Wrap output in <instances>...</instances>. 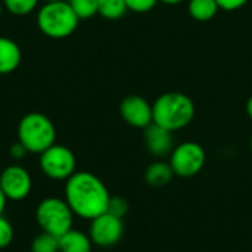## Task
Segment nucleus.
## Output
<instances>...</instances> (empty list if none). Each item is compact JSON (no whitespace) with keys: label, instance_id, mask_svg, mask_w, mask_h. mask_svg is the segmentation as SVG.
Returning <instances> with one entry per match:
<instances>
[{"label":"nucleus","instance_id":"obj_1","mask_svg":"<svg viewBox=\"0 0 252 252\" xmlns=\"http://www.w3.org/2000/svg\"><path fill=\"white\" fill-rule=\"evenodd\" d=\"M109 192L105 183L89 171H75L63 188V199L72 210L75 217L93 220L106 213Z\"/></svg>","mask_w":252,"mask_h":252},{"label":"nucleus","instance_id":"obj_2","mask_svg":"<svg viewBox=\"0 0 252 252\" xmlns=\"http://www.w3.org/2000/svg\"><path fill=\"white\" fill-rule=\"evenodd\" d=\"M154 123L173 131L182 130L195 118L193 100L180 92H167L152 103Z\"/></svg>","mask_w":252,"mask_h":252},{"label":"nucleus","instance_id":"obj_3","mask_svg":"<svg viewBox=\"0 0 252 252\" xmlns=\"http://www.w3.org/2000/svg\"><path fill=\"white\" fill-rule=\"evenodd\" d=\"M16 137L28 154L40 155L56 143V128L47 115L30 112L21 118L16 128Z\"/></svg>","mask_w":252,"mask_h":252},{"label":"nucleus","instance_id":"obj_4","mask_svg":"<svg viewBox=\"0 0 252 252\" xmlns=\"http://www.w3.org/2000/svg\"><path fill=\"white\" fill-rule=\"evenodd\" d=\"M37 27L38 30L49 38L53 40H63L72 35L78 27V16L71 9L69 3L65 1H55V3H44L37 10Z\"/></svg>","mask_w":252,"mask_h":252},{"label":"nucleus","instance_id":"obj_5","mask_svg":"<svg viewBox=\"0 0 252 252\" xmlns=\"http://www.w3.org/2000/svg\"><path fill=\"white\" fill-rule=\"evenodd\" d=\"M74 217L66 201L58 196L44 198L35 208V220L41 232L58 238L72 229Z\"/></svg>","mask_w":252,"mask_h":252},{"label":"nucleus","instance_id":"obj_6","mask_svg":"<svg viewBox=\"0 0 252 252\" xmlns=\"http://www.w3.org/2000/svg\"><path fill=\"white\" fill-rule=\"evenodd\" d=\"M38 167L50 180L66 182L75 173L77 159L69 148L55 143L40 154Z\"/></svg>","mask_w":252,"mask_h":252},{"label":"nucleus","instance_id":"obj_7","mask_svg":"<svg viewBox=\"0 0 252 252\" xmlns=\"http://www.w3.org/2000/svg\"><path fill=\"white\" fill-rule=\"evenodd\" d=\"M207 155L204 148L196 142H183L170 154V165L176 176L193 177L205 165Z\"/></svg>","mask_w":252,"mask_h":252},{"label":"nucleus","instance_id":"obj_8","mask_svg":"<svg viewBox=\"0 0 252 252\" xmlns=\"http://www.w3.org/2000/svg\"><path fill=\"white\" fill-rule=\"evenodd\" d=\"M0 189L7 201H24L32 190V177L25 167L10 164L0 173Z\"/></svg>","mask_w":252,"mask_h":252},{"label":"nucleus","instance_id":"obj_9","mask_svg":"<svg viewBox=\"0 0 252 252\" xmlns=\"http://www.w3.org/2000/svg\"><path fill=\"white\" fill-rule=\"evenodd\" d=\"M124 233V223L123 219H118L109 213H103L96 219L90 220L89 236L93 245L109 248L120 242Z\"/></svg>","mask_w":252,"mask_h":252},{"label":"nucleus","instance_id":"obj_10","mask_svg":"<svg viewBox=\"0 0 252 252\" xmlns=\"http://www.w3.org/2000/svg\"><path fill=\"white\" fill-rule=\"evenodd\" d=\"M120 114L123 120L136 128H146L154 123L152 105L139 94H130L123 99L120 105Z\"/></svg>","mask_w":252,"mask_h":252},{"label":"nucleus","instance_id":"obj_11","mask_svg":"<svg viewBox=\"0 0 252 252\" xmlns=\"http://www.w3.org/2000/svg\"><path fill=\"white\" fill-rule=\"evenodd\" d=\"M145 146L154 157H167L174 149L173 133L155 123L145 128Z\"/></svg>","mask_w":252,"mask_h":252},{"label":"nucleus","instance_id":"obj_12","mask_svg":"<svg viewBox=\"0 0 252 252\" xmlns=\"http://www.w3.org/2000/svg\"><path fill=\"white\" fill-rule=\"evenodd\" d=\"M22 62V50L19 44L4 35H0V75L15 72Z\"/></svg>","mask_w":252,"mask_h":252},{"label":"nucleus","instance_id":"obj_13","mask_svg":"<svg viewBox=\"0 0 252 252\" xmlns=\"http://www.w3.org/2000/svg\"><path fill=\"white\" fill-rule=\"evenodd\" d=\"M93 242L89 233L71 229L59 236V252H92Z\"/></svg>","mask_w":252,"mask_h":252},{"label":"nucleus","instance_id":"obj_14","mask_svg":"<svg viewBox=\"0 0 252 252\" xmlns=\"http://www.w3.org/2000/svg\"><path fill=\"white\" fill-rule=\"evenodd\" d=\"M173 176H174V171L170 162H164V161L152 162L145 171V180L152 188H162L168 185Z\"/></svg>","mask_w":252,"mask_h":252},{"label":"nucleus","instance_id":"obj_15","mask_svg":"<svg viewBox=\"0 0 252 252\" xmlns=\"http://www.w3.org/2000/svg\"><path fill=\"white\" fill-rule=\"evenodd\" d=\"M220 10L216 0H189L188 3V12L189 15L201 22L213 19L217 12Z\"/></svg>","mask_w":252,"mask_h":252},{"label":"nucleus","instance_id":"obj_16","mask_svg":"<svg viewBox=\"0 0 252 252\" xmlns=\"http://www.w3.org/2000/svg\"><path fill=\"white\" fill-rule=\"evenodd\" d=\"M127 10L126 0H97V15L105 19H120Z\"/></svg>","mask_w":252,"mask_h":252},{"label":"nucleus","instance_id":"obj_17","mask_svg":"<svg viewBox=\"0 0 252 252\" xmlns=\"http://www.w3.org/2000/svg\"><path fill=\"white\" fill-rule=\"evenodd\" d=\"M30 252H59V238L41 232L31 241Z\"/></svg>","mask_w":252,"mask_h":252},{"label":"nucleus","instance_id":"obj_18","mask_svg":"<svg viewBox=\"0 0 252 252\" xmlns=\"http://www.w3.org/2000/svg\"><path fill=\"white\" fill-rule=\"evenodd\" d=\"M3 6L7 12H10L15 16H27L32 13L40 0H1Z\"/></svg>","mask_w":252,"mask_h":252},{"label":"nucleus","instance_id":"obj_19","mask_svg":"<svg viewBox=\"0 0 252 252\" xmlns=\"http://www.w3.org/2000/svg\"><path fill=\"white\" fill-rule=\"evenodd\" d=\"M78 19H90L97 15V0H66Z\"/></svg>","mask_w":252,"mask_h":252},{"label":"nucleus","instance_id":"obj_20","mask_svg":"<svg viewBox=\"0 0 252 252\" xmlns=\"http://www.w3.org/2000/svg\"><path fill=\"white\" fill-rule=\"evenodd\" d=\"M106 213H109L118 219H124L126 214L128 213V202L121 196H111L109 202H108Z\"/></svg>","mask_w":252,"mask_h":252},{"label":"nucleus","instance_id":"obj_21","mask_svg":"<svg viewBox=\"0 0 252 252\" xmlns=\"http://www.w3.org/2000/svg\"><path fill=\"white\" fill-rule=\"evenodd\" d=\"M13 235L15 230L12 223L4 216H0V250H4L12 244Z\"/></svg>","mask_w":252,"mask_h":252},{"label":"nucleus","instance_id":"obj_22","mask_svg":"<svg viewBox=\"0 0 252 252\" xmlns=\"http://www.w3.org/2000/svg\"><path fill=\"white\" fill-rule=\"evenodd\" d=\"M159 0H126L127 9L136 13H146L155 7Z\"/></svg>","mask_w":252,"mask_h":252},{"label":"nucleus","instance_id":"obj_23","mask_svg":"<svg viewBox=\"0 0 252 252\" xmlns=\"http://www.w3.org/2000/svg\"><path fill=\"white\" fill-rule=\"evenodd\" d=\"M219 7L223 9V10H227V12H233V10H238L241 7H244L248 0H216Z\"/></svg>","mask_w":252,"mask_h":252},{"label":"nucleus","instance_id":"obj_24","mask_svg":"<svg viewBox=\"0 0 252 252\" xmlns=\"http://www.w3.org/2000/svg\"><path fill=\"white\" fill-rule=\"evenodd\" d=\"M28 154V151L24 148V145L22 143H19L18 140L10 146V149H9V155L15 159V161H19V159H22V158H25V155Z\"/></svg>","mask_w":252,"mask_h":252},{"label":"nucleus","instance_id":"obj_25","mask_svg":"<svg viewBox=\"0 0 252 252\" xmlns=\"http://www.w3.org/2000/svg\"><path fill=\"white\" fill-rule=\"evenodd\" d=\"M6 204H7V198L4 196L3 190L0 189V216H3L4 210H6Z\"/></svg>","mask_w":252,"mask_h":252},{"label":"nucleus","instance_id":"obj_26","mask_svg":"<svg viewBox=\"0 0 252 252\" xmlns=\"http://www.w3.org/2000/svg\"><path fill=\"white\" fill-rule=\"evenodd\" d=\"M247 114H248V117L252 120V96L248 99V102H247Z\"/></svg>","mask_w":252,"mask_h":252},{"label":"nucleus","instance_id":"obj_27","mask_svg":"<svg viewBox=\"0 0 252 252\" xmlns=\"http://www.w3.org/2000/svg\"><path fill=\"white\" fill-rule=\"evenodd\" d=\"M161 3H164V4H170V6H173V4H179V3H182V1H185V0H159Z\"/></svg>","mask_w":252,"mask_h":252},{"label":"nucleus","instance_id":"obj_28","mask_svg":"<svg viewBox=\"0 0 252 252\" xmlns=\"http://www.w3.org/2000/svg\"><path fill=\"white\" fill-rule=\"evenodd\" d=\"M3 10H4V6H3V1L0 0V18H1V15H3Z\"/></svg>","mask_w":252,"mask_h":252},{"label":"nucleus","instance_id":"obj_29","mask_svg":"<svg viewBox=\"0 0 252 252\" xmlns=\"http://www.w3.org/2000/svg\"><path fill=\"white\" fill-rule=\"evenodd\" d=\"M44 3H55V1H65V0H43Z\"/></svg>","mask_w":252,"mask_h":252},{"label":"nucleus","instance_id":"obj_30","mask_svg":"<svg viewBox=\"0 0 252 252\" xmlns=\"http://www.w3.org/2000/svg\"><path fill=\"white\" fill-rule=\"evenodd\" d=\"M251 152H252V136H251Z\"/></svg>","mask_w":252,"mask_h":252}]
</instances>
